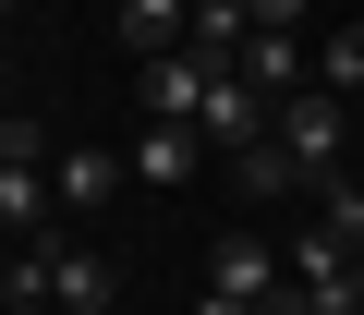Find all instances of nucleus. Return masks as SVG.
<instances>
[{"label": "nucleus", "mask_w": 364, "mask_h": 315, "mask_svg": "<svg viewBox=\"0 0 364 315\" xmlns=\"http://www.w3.org/2000/svg\"><path fill=\"white\" fill-rule=\"evenodd\" d=\"M279 145L304 158V170H340V145H352V109H340L328 85H291V97H279Z\"/></svg>", "instance_id": "f257e3e1"}, {"label": "nucleus", "mask_w": 364, "mask_h": 315, "mask_svg": "<svg viewBox=\"0 0 364 315\" xmlns=\"http://www.w3.org/2000/svg\"><path fill=\"white\" fill-rule=\"evenodd\" d=\"M207 291H231V303H267V291H291V255H279L267 231H219V255H207Z\"/></svg>", "instance_id": "f03ea898"}, {"label": "nucleus", "mask_w": 364, "mask_h": 315, "mask_svg": "<svg viewBox=\"0 0 364 315\" xmlns=\"http://www.w3.org/2000/svg\"><path fill=\"white\" fill-rule=\"evenodd\" d=\"M122 158H134V182H146V194H182V182H195V170H207L219 145H207L195 121H146V133H134Z\"/></svg>", "instance_id": "7ed1b4c3"}, {"label": "nucleus", "mask_w": 364, "mask_h": 315, "mask_svg": "<svg viewBox=\"0 0 364 315\" xmlns=\"http://www.w3.org/2000/svg\"><path fill=\"white\" fill-rule=\"evenodd\" d=\"M207 85H219V61H207V49L146 61V121H195V109H207Z\"/></svg>", "instance_id": "20e7f679"}, {"label": "nucleus", "mask_w": 364, "mask_h": 315, "mask_svg": "<svg viewBox=\"0 0 364 315\" xmlns=\"http://www.w3.org/2000/svg\"><path fill=\"white\" fill-rule=\"evenodd\" d=\"M304 61H316V49H304V37H291V25H255V37H243V61H231V73H243V85H267V97H291V85H304Z\"/></svg>", "instance_id": "39448f33"}, {"label": "nucleus", "mask_w": 364, "mask_h": 315, "mask_svg": "<svg viewBox=\"0 0 364 315\" xmlns=\"http://www.w3.org/2000/svg\"><path fill=\"white\" fill-rule=\"evenodd\" d=\"M182 37H195V0H122V49L134 61H170Z\"/></svg>", "instance_id": "423d86ee"}, {"label": "nucleus", "mask_w": 364, "mask_h": 315, "mask_svg": "<svg viewBox=\"0 0 364 315\" xmlns=\"http://www.w3.org/2000/svg\"><path fill=\"white\" fill-rule=\"evenodd\" d=\"M49 303H61V315H109V303H122V267L85 255V243H61V291H49Z\"/></svg>", "instance_id": "0eeeda50"}, {"label": "nucleus", "mask_w": 364, "mask_h": 315, "mask_svg": "<svg viewBox=\"0 0 364 315\" xmlns=\"http://www.w3.org/2000/svg\"><path fill=\"white\" fill-rule=\"evenodd\" d=\"M49 170H61V206H109V194H122V170H134V158H109V145H61Z\"/></svg>", "instance_id": "6e6552de"}, {"label": "nucleus", "mask_w": 364, "mask_h": 315, "mask_svg": "<svg viewBox=\"0 0 364 315\" xmlns=\"http://www.w3.org/2000/svg\"><path fill=\"white\" fill-rule=\"evenodd\" d=\"M304 194H316V231H328V243H352V255H364V182H352V170H316V182H304Z\"/></svg>", "instance_id": "1a4fd4ad"}, {"label": "nucleus", "mask_w": 364, "mask_h": 315, "mask_svg": "<svg viewBox=\"0 0 364 315\" xmlns=\"http://www.w3.org/2000/svg\"><path fill=\"white\" fill-rule=\"evenodd\" d=\"M231 182H243V194H304L316 170H304V158H291V145L267 133V145H243V158H231Z\"/></svg>", "instance_id": "9d476101"}, {"label": "nucleus", "mask_w": 364, "mask_h": 315, "mask_svg": "<svg viewBox=\"0 0 364 315\" xmlns=\"http://www.w3.org/2000/svg\"><path fill=\"white\" fill-rule=\"evenodd\" d=\"M316 85H328V97H364V25H328V49H316Z\"/></svg>", "instance_id": "9b49d317"}, {"label": "nucleus", "mask_w": 364, "mask_h": 315, "mask_svg": "<svg viewBox=\"0 0 364 315\" xmlns=\"http://www.w3.org/2000/svg\"><path fill=\"white\" fill-rule=\"evenodd\" d=\"M255 25H304V0H255Z\"/></svg>", "instance_id": "f8f14e48"}, {"label": "nucleus", "mask_w": 364, "mask_h": 315, "mask_svg": "<svg viewBox=\"0 0 364 315\" xmlns=\"http://www.w3.org/2000/svg\"><path fill=\"white\" fill-rule=\"evenodd\" d=\"M195 315H267V303H231V291H207V303H195Z\"/></svg>", "instance_id": "ddd939ff"}]
</instances>
